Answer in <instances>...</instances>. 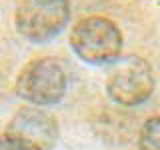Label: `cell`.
Here are the masks:
<instances>
[{
    "mask_svg": "<svg viewBox=\"0 0 160 150\" xmlns=\"http://www.w3.org/2000/svg\"><path fill=\"white\" fill-rule=\"evenodd\" d=\"M66 84V70L58 58L38 56L20 70L16 78V94L34 106H50L64 98Z\"/></svg>",
    "mask_w": 160,
    "mask_h": 150,
    "instance_id": "cell-1",
    "label": "cell"
},
{
    "mask_svg": "<svg viewBox=\"0 0 160 150\" xmlns=\"http://www.w3.org/2000/svg\"><path fill=\"white\" fill-rule=\"evenodd\" d=\"M70 46L88 64H110L120 56L122 32L106 16H86L74 24Z\"/></svg>",
    "mask_w": 160,
    "mask_h": 150,
    "instance_id": "cell-2",
    "label": "cell"
},
{
    "mask_svg": "<svg viewBox=\"0 0 160 150\" xmlns=\"http://www.w3.org/2000/svg\"><path fill=\"white\" fill-rule=\"evenodd\" d=\"M68 16L70 4L64 0H28L16 6L14 22L26 40L46 42L64 28Z\"/></svg>",
    "mask_w": 160,
    "mask_h": 150,
    "instance_id": "cell-3",
    "label": "cell"
},
{
    "mask_svg": "<svg viewBox=\"0 0 160 150\" xmlns=\"http://www.w3.org/2000/svg\"><path fill=\"white\" fill-rule=\"evenodd\" d=\"M154 90V74L144 58L126 56L118 60L106 76V92L122 106H136L150 98Z\"/></svg>",
    "mask_w": 160,
    "mask_h": 150,
    "instance_id": "cell-4",
    "label": "cell"
},
{
    "mask_svg": "<svg viewBox=\"0 0 160 150\" xmlns=\"http://www.w3.org/2000/svg\"><path fill=\"white\" fill-rule=\"evenodd\" d=\"M16 136L28 140V142L36 144L38 148L46 150L54 144L58 136V126L52 116L38 108H22L16 112V116L10 120L8 130Z\"/></svg>",
    "mask_w": 160,
    "mask_h": 150,
    "instance_id": "cell-5",
    "label": "cell"
},
{
    "mask_svg": "<svg viewBox=\"0 0 160 150\" xmlns=\"http://www.w3.org/2000/svg\"><path fill=\"white\" fill-rule=\"evenodd\" d=\"M138 150H160V116H152L142 124Z\"/></svg>",
    "mask_w": 160,
    "mask_h": 150,
    "instance_id": "cell-6",
    "label": "cell"
},
{
    "mask_svg": "<svg viewBox=\"0 0 160 150\" xmlns=\"http://www.w3.org/2000/svg\"><path fill=\"white\" fill-rule=\"evenodd\" d=\"M0 150H42L36 144L16 136L12 132H2L0 134Z\"/></svg>",
    "mask_w": 160,
    "mask_h": 150,
    "instance_id": "cell-7",
    "label": "cell"
}]
</instances>
